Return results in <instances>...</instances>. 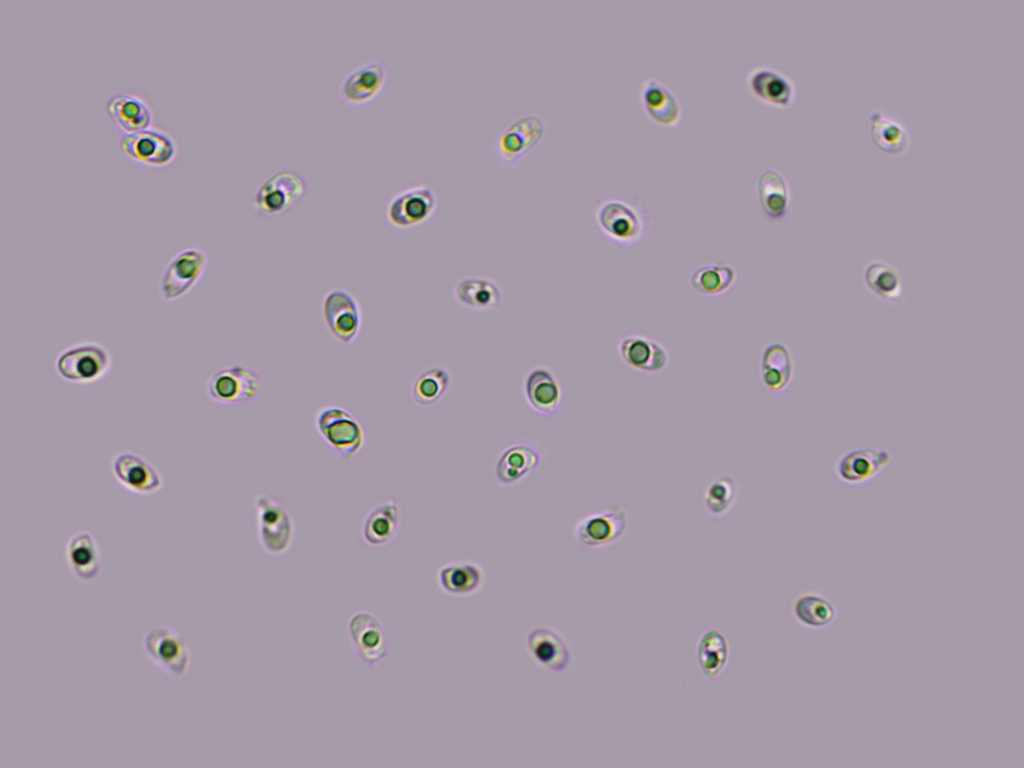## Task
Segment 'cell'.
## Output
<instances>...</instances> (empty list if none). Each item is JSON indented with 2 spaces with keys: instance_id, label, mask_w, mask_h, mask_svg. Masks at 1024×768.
<instances>
[{
  "instance_id": "30bf717a",
  "label": "cell",
  "mask_w": 1024,
  "mask_h": 768,
  "mask_svg": "<svg viewBox=\"0 0 1024 768\" xmlns=\"http://www.w3.org/2000/svg\"><path fill=\"white\" fill-rule=\"evenodd\" d=\"M346 631L354 655L363 664L375 667L388 658L386 631L371 611L360 609L353 612L347 620Z\"/></svg>"
},
{
  "instance_id": "7402d4cb",
  "label": "cell",
  "mask_w": 1024,
  "mask_h": 768,
  "mask_svg": "<svg viewBox=\"0 0 1024 768\" xmlns=\"http://www.w3.org/2000/svg\"><path fill=\"white\" fill-rule=\"evenodd\" d=\"M542 461V452L532 442L518 441L503 449L497 456L493 472L497 483L511 487L534 472Z\"/></svg>"
},
{
  "instance_id": "8992f818",
  "label": "cell",
  "mask_w": 1024,
  "mask_h": 768,
  "mask_svg": "<svg viewBox=\"0 0 1024 768\" xmlns=\"http://www.w3.org/2000/svg\"><path fill=\"white\" fill-rule=\"evenodd\" d=\"M142 648L147 659L165 674L184 677L190 668L191 653L185 638L173 627L156 624L142 637Z\"/></svg>"
},
{
  "instance_id": "4dcf8cb0",
  "label": "cell",
  "mask_w": 1024,
  "mask_h": 768,
  "mask_svg": "<svg viewBox=\"0 0 1024 768\" xmlns=\"http://www.w3.org/2000/svg\"><path fill=\"white\" fill-rule=\"evenodd\" d=\"M791 614L803 628L819 630L831 625L838 616V608L825 594L816 590L799 593L791 603Z\"/></svg>"
},
{
  "instance_id": "e0dca14e",
  "label": "cell",
  "mask_w": 1024,
  "mask_h": 768,
  "mask_svg": "<svg viewBox=\"0 0 1024 768\" xmlns=\"http://www.w3.org/2000/svg\"><path fill=\"white\" fill-rule=\"evenodd\" d=\"M893 454L882 447H858L845 451L834 464L836 479L849 487L875 479L892 461Z\"/></svg>"
},
{
  "instance_id": "9a60e30c",
  "label": "cell",
  "mask_w": 1024,
  "mask_h": 768,
  "mask_svg": "<svg viewBox=\"0 0 1024 768\" xmlns=\"http://www.w3.org/2000/svg\"><path fill=\"white\" fill-rule=\"evenodd\" d=\"M526 651L541 669L565 673L572 664V651L563 635L548 625L530 627L524 638Z\"/></svg>"
},
{
  "instance_id": "603a6c76",
  "label": "cell",
  "mask_w": 1024,
  "mask_h": 768,
  "mask_svg": "<svg viewBox=\"0 0 1024 768\" xmlns=\"http://www.w3.org/2000/svg\"><path fill=\"white\" fill-rule=\"evenodd\" d=\"M795 365L789 347L781 341L765 344L760 356V379L771 394L783 395L790 387Z\"/></svg>"
},
{
  "instance_id": "5b68a950",
  "label": "cell",
  "mask_w": 1024,
  "mask_h": 768,
  "mask_svg": "<svg viewBox=\"0 0 1024 768\" xmlns=\"http://www.w3.org/2000/svg\"><path fill=\"white\" fill-rule=\"evenodd\" d=\"M209 257L204 248L189 245L175 253L166 264L159 281L163 301L172 303L182 299L201 281L206 273Z\"/></svg>"
},
{
  "instance_id": "d6a6232c",
  "label": "cell",
  "mask_w": 1024,
  "mask_h": 768,
  "mask_svg": "<svg viewBox=\"0 0 1024 768\" xmlns=\"http://www.w3.org/2000/svg\"><path fill=\"white\" fill-rule=\"evenodd\" d=\"M862 279L866 289L881 301L890 304H899L902 301V276L891 263L881 259L867 262L863 267Z\"/></svg>"
},
{
  "instance_id": "7a4b0ae2",
  "label": "cell",
  "mask_w": 1024,
  "mask_h": 768,
  "mask_svg": "<svg viewBox=\"0 0 1024 768\" xmlns=\"http://www.w3.org/2000/svg\"><path fill=\"white\" fill-rule=\"evenodd\" d=\"M54 367L64 381L75 385H93L105 379L113 368L109 349L95 341H80L63 348Z\"/></svg>"
},
{
  "instance_id": "e575fe53",
  "label": "cell",
  "mask_w": 1024,
  "mask_h": 768,
  "mask_svg": "<svg viewBox=\"0 0 1024 768\" xmlns=\"http://www.w3.org/2000/svg\"><path fill=\"white\" fill-rule=\"evenodd\" d=\"M107 111L113 122L124 132L149 128L153 119L148 103L131 93L112 96L107 102Z\"/></svg>"
},
{
  "instance_id": "d4e9b609",
  "label": "cell",
  "mask_w": 1024,
  "mask_h": 768,
  "mask_svg": "<svg viewBox=\"0 0 1024 768\" xmlns=\"http://www.w3.org/2000/svg\"><path fill=\"white\" fill-rule=\"evenodd\" d=\"M66 564L76 579L95 580L102 568L101 554L95 537L86 530L72 533L64 545Z\"/></svg>"
},
{
  "instance_id": "1f68e13d",
  "label": "cell",
  "mask_w": 1024,
  "mask_h": 768,
  "mask_svg": "<svg viewBox=\"0 0 1024 768\" xmlns=\"http://www.w3.org/2000/svg\"><path fill=\"white\" fill-rule=\"evenodd\" d=\"M729 658L730 644L722 630L711 627L700 635L696 645V661L706 680L717 679L726 669Z\"/></svg>"
},
{
  "instance_id": "83f0119b",
  "label": "cell",
  "mask_w": 1024,
  "mask_h": 768,
  "mask_svg": "<svg viewBox=\"0 0 1024 768\" xmlns=\"http://www.w3.org/2000/svg\"><path fill=\"white\" fill-rule=\"evenodd\" d=\"M402 521V510L394 500H386L372 507L364 516L360 535L363 543L372 548L388 545L397 536Z\"/></svg>"
},
{
  "instance_id": "d6986e66",
  "label": "cell",
  "mask_w": 1024,
  "mask_h": 768,
  "mask_svg": "<svg viewBox=\"0 0 1024 768\" xmlns=\"http://www.w3.org/2000/svg\"><path fill=\"white\" fill-rule=\"evenodd\" d=\"M621 361L631 370L645 375H656L670 364V353L659 341L646 335L630 333L616 341Z\"/></svg>"
},
{
  "instance_id": "277c9868",
  "label": "cell",
  "mask_w": 1024,
  "mask_h": 768,
  "mask_svg": "<svg viewBox=\"0 0 1024 768\" xmlns=\"http://www.w3.org/2000/svg\"><path fill=\"white\" fill-rule=\"evenodd\" d=\"M253 505L256 513L257 538L262 550L272 557L288 552L295 534L294 521L288 509L267 493L255 494Z\"/></svg>"
},
{
  "instance_id": "2e32d148",
  "label": "cell",
  "mask_w": 1024,
  "mask_h": 768,
  "mask_svg": "<svg viewBox=\"0 0 1024 768\" xmlns=\"http://www.w3.org/2000/svg\"><path fill=\"white\" fill-rule=\"evenodd\" d=\"M118 144L120 150L130 159L154 167L169 164L177 151L173 137L155 127L124 132Z\"/></svg>"
},
{
  "instance_id": "d590c367",
  "label": "cell",
  "mask_w": 1024,
  "mask_h": 768,
  "mask_svg": "<svg viewBox=\"0 0 1024 768\" xmlns=\"http://www.w3.org/2000/svg\"><path fill=\"white\" fill-rule=\"evenodd\" d=\"M451 382L449 369L441 365L429 367L413 380L410 388L411 399L421 408L433 406L447 394Z\"/></svg>"
},
{
  "instance_id": "8d00e7d4",
  "label": "cell",
  "mask_w": 1024,
  "mask_h": 768,
  "mask_svg": "<svg viewBox=\"0 0 1024 768\" xmlns=\"http://www.w3.org/2000/svg\"><path fill=\"white\" fill-rule=\"evenodd\" d=\"M739 494L740 485L734 475L724 473L715 477L709 482L703 494L706 514L714 520L722 519L734 507Z\"/></svg>"
},
{
  "instance_id": "44dd1931",
  "label": "cell",
  "mask_w": 1024,
  "mask_h": 768,
  "mask_svg": "<svg viewBox=\"0 0 1024 768\" xmlns=\"http://www.w3.org/2000/svg\"><path fill=\"white\" fill-rule=\"evenodd\" d=\"M522 391L529 408L540 416L552 417L561 407V384L553 370L545 365L532 367L526 372Z\"/></svg>"
},
{
  "instance_id": "8fae6325",
  "label": "cell",
  "mask_w": 1024,
  "mask_h": 768,
  "mask_svg": "<svg viewBox=\"0 0 1024 768\" xmlns=\"http://www.w3.org/2000/svg\"><path fill=\"white\" fill-rule=\"evenodd\" d=\"M323 322L331 336L343 345H351L363 326V314L358 300L343 288H332L322 298Z\"/></svg>"
},
{
  "instance_id": "f546056e",
  "label": "cell",
  "mask_w": 1024,
  "mask_h": 768,
  "mask_svg": "<svg viewBox=\"0 0 1024 768\" xmlns=\"http://www.w3.org/2000/svg\"><path fill=\"white\" fill-rule=\"evenodd\" d=\"M453 297L460 306L475 312L498 309L503 302L499 284L490 278L479 276L458 280L453 287Z\"/></svg>"
},
{
  "instance_id": "ac0fdd59",
  "label": "cell",
  "mask_w": 1024,
  "mask_h": 768,
  "mask_svg": "<svg viewBox=\"0 0 1024 768\" xmlns=\"http://www.w3.org/2000/svg\"><path fill=\"white\" fill-rule=\"evenodd\" d=\"M388 80V68L381 60L362 63L341 80L338 96L349 107H360L375 100Z\"/></svg>"
},
{
  "instance_id": "52a82bcc",
  "label": "cell",
  "mask_w": 1024,
  "mask_h": 768,
  "mask_svg": "<svg viewBox=\"0 0 1024 768\" xmlns=\"http://www.w3.org/2000/svg\"><path fill=\"white\" fill-rule=\"evenodd\" d=\"M263 377L256 369L229 365L214 371L205 384L208 398L220 405L233 406L254 400L263 387Z\"/></svg>"
},
{
  "instance_id": "484cf974",
  "label": "cell",
  "mask_w": 1024,
  "mask_h": 768,
  "mask_svg": "<svg viewBox=\"0 0 1024 768\" xmlns=\"http://www.w3.org/2000/svg\"><path fill=\"white\" fill-rule=\"evenodd\" d=\"M640 99L643 110L655 123L665 126H676L682 116L680 101L672 89L656 77L643 80L640 88Z\"/></svg>"
},
{
  "instance_id": "ffe728a7",
  "label": "cell",
  "mask_w": 1024,
  "mask_h": 768,
  "mask_svg": "<svg viewBox=\"0 0 1024 768\" xmlns=\"http://www.w3.org/2000/svg\"><path fill=\"white\" fill-rule=\"evenodd\" d=\"M745 82L755 98L774 107L786 108L796 96V85L792 78L769 65L750 66L745 73Z\"/></svg>"
},
{
  "instance_id": "ba28073f",
  "label": "cell",
  "mask_w": 1024,
  "mask_h": 768,
  "mask_svg": "<svg viewBox=\"0 0 1024 768\" xmlns=\"http://www.w3.org/2000/svg\"><path fill=\"white\" fill-rule=\"evenodd\" d=\"M437 209V195L427 183H416L394 193L385 205V218L394 229L406 230L429 220Z\"/></svg>"
},
{
  "instance_id": "3957f363",
  "label": "cell",
  "mask_w": 1024,
  "mask_h": 768,
  "mask_svg": "<svg viewBox=\"0 0 1024 768\" xmlns=\"http://www.w3.org/2000/svg\"><path fill=\"white\" fill-rule=\"evenodd\" d=\"M314 426L321 439L344 462L351 461L365 445V431L357 417L337 405H325L314 414Z\"/></svg>"
},
{
  "instance_id": "4316f807",
  "label": "cell",
  "mask_w": 1024,
  "mask_h": 768,
  "mask_svg": "<svg viewBox=\"0 0 1024 768\" xmlns=\"http://www.w3.org/2000/svg\"><path fill=\"white\" fill-rule=\"evenodd\" d=\"M486 573L474 560H457L439 567L436 582L439 589L450 596L467 597L478 593L484 586Z\"/></svg>"
},
{
  "instance_id": "836d02e7",
  "label": "cell",
  "mask_w": 1024,
  "mask_h": 768,
  "mask_svg": "<svg viewBox=\"0 0 1024 768\" xmlns=\"http://www.w3.org/2000/svg\"><path fill=\"white\" fill-rule=\"evenodd\" d=\"M739 277L737 269L725 262L706 263L689 276V287L698 296L717 298L725 295Z\"/></svg>"
},
{
  "instance_id": "4fadbf2b",
  "label": "cell",
  "mask_w": 1024,
  "mask_h": 768,
  "mask_svg": "<svg viewBox=\"0 0 1024 768\" xmlns=\"http://www.w3.org/2000/svg\"><path fill=\"white\" fill-rule=\"evenodd\" d=\"M110 471L116 483L136 496H151L162 490L160 471L145 457L129 450L116 452L110 460Z\"/></svg>"
},
{
  "instance_id": "5bb4252c",
  "label": "cell",
  "mask_w": 1024,
  "mask_h": 768,
  "mask_svg": "<svg viewBox=\"0 0 1024 768\" xmlns=\"http://www.w3.org/2000/svg\"><path fill=\"white\" fill-rule=\"evenodd\" d=\"M545 130L546 122L540 115L523 114L495 136L494 151L503 163L512 165L541 141Z\"/></svg>"
},
{
  "instance_id": "7c38bea8",
  "label": "cell",
  "mask_w": 1024,
  "mask_h": 768,
  "mask_svg": "<svg viewBox=\"0 0 1024 768\" xmlns=\"http://www.w3.org/2000/svg\"><path fill=\"white\" fill-rule=\"evenodd\" d=\"M306 190V181L297 172H276L258 186L253 197V208L263 217L278 216L294 206Z\"/></svg>"
},
{
  "instance_id": "9c48e42d",
  "label": "cell",
  "mask_w": 1024,
  "mask_h": 768,
  "mask_svg": "<svg viewBox=\"0 0 1024 768\" xmlns=\"http://www.w3.org/2000/svg\"><path fill=\"white\" fill-rule=\"evenodd\" d=\"M628 526V511L621 505H613L582 516L574 525L573 535L584 549L599 550L620 541Z\"/></svg>"
},
{
  "instance_id": "f1b7e54d",
  "label": "cell",
  "mask_w": 1024,
  "mask_h": 768,
  "mask_svg": "<svg viewBox=\"0 0 1024 768\" xmlns=\"http://www.w3.org/2000/svg\"><path fill=\"white\" fill-rule=\"evenodd\" d=\"M760 207L767 219L783 220L789 213L791 190L784 174L776 168L763 170L756 183Z\"/></svg>"
},
{
  "instance_id": "cb8c5ba5",
  "label": "cell",
  "mask_w": 1024,
  "mask_h": 768,
  "mask_svg": "<svg viewBox=\"0 0 1024 768\" xmlns=\"http://www.w3.org/2000/svg\"><path fill=\"white\" fill-rule=\"evenodd\" d=\"M868 128L875 146L892 156L904 155L911 146V136L904 121L883 108L868 113Z\"/></svg>"
},
{
  "instance_id": "6da1fadb",
  "label": "cell",
  "mask_w": 1024,
  "mask_h": 768,
  "mask_svg": "<svg viewBox=\"0 0 1024 768\" xmlns=\"http://www.w3.org/2000/svg\"><path fill=\"white\" fill-rule=\"evenodd\" d=\"M592 227L597 237L614 248H632L652 232L650 204L632 193H613L598 199L592 208Z\"/></svg>"
}]
</instances>
